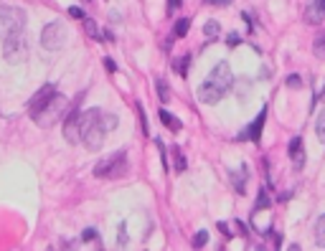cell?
<instances>
[{
  "instance_id": "obj_1",
  "label": "cell",
  "mask_w": 325,
  "mask_h": 251,
  "mask_svg": "<svg viewBox=\"0 0 325 251\" xmlns=\"http://www.w3.org/2000/svg\"><path fill=\"white\" fill-rule=\"evenodd\" d=\"M117 127V117L114 114H105L102 109H86L79 114V132H81V142L89 152L102 150L105 145L107 132H112Z\"/></svg>"
},
{
  "instance_id": "obj_2",
  "label": "cell",
  "mask_w": 325,
  "mask_h": 251,
  "mask_svg": "<svg viewBox=\"0 0 325 251\" xmlns=\"http://www.w3.org/2000/svg\"><path fill=\"white\" fill-rule=\"evenodd\" d=\"M125 173H127V152L125 150L114 152V155L105 157L102 162H97V165H94V178L117 180V178H122Z\"/></svg>"
},
{
  "instance_id": "obj_3",
  "label": "cell",
  "mask_w": 325,
  "mask_h": 251,
  "mask_svg": "<svg viewBox=\"0 0 325 251\" xmlns=\"http://www.w3.org/2000/svg\"><path fill=\"white\" fill-rule=\"evenodd\" d=\"M66 109H69V99H66L64 94H58V92H56V94L51 97L49 104L43 107L38 114H33V120L38 122V127H54V125L64 117Z\"/></svg>"
},
{
  "instance_id": "obj_4",
  "label": "cell",
  "mask_w": 325,
  "mask_h": 251,
  "mask_svg": "<svg viewBox=\"0 0 325 251\" xmlns=\"http://www.w3.org/2000/svg\"><path fill=\"white\" fill-rule=\"evenodd\" d=\"M26 10L18 5H0V33L10 36V33H23L26 28Z\"/></svg>"
},
{
  "instance_id": "obj_5",
  "label": "cell",
  "mask_w": 325,
  "mask_h": 251,
  "mask_svg": "<svg viewBox=\"0 0 325 251\" xmlns=\"http://www.w3.org/2000/svg\"><path fill=\"white\" fill-rule=\"evenodd\" d=\"M31 51V43H28L26 33H10L3 41V56L8 64H23Z\"/></svg>"
},
{
  "instance_id": "obj_6",
  "label": "cell",
  "mask_w": 325,
  "mask_h": 251,
  "mask_svg": "<svg viewBox=\"0 0 325 251\" xmlns=\"http://www.w3.org/2000/svg\"><path fill=\"white\" fill-rule=\"evenodd\" d=\"M66 41H69V28L61 21H51L49 25H43V31H41V46L46 49V51L64 49Z\"/></svg>"
},
{
  "instance_id": "obj_7",
  "label": "cell",
  "mask_w": 325,
  "mask_h": 251,
  "mask_svg": "<svg viewBox=\"0 0 325 251\" xmlns=\"http://www.w3.org/2000/svg\"><path fill=\"white\" fill-rule=\"evenodd\" d=\"M79 101H81V94L77 97L71 112L66 114V120H64V137H66L71 145L81 142V132H79V114H81V112H79Z\"/></svg>"
},
{
  "instance_id": "obj_8",
  "label": "cell",
  "mask_w": 325,
  "mask_h": 251,
  "mask_svg": "<svg viewBox=\"0 0 325 251\" xmlns=\"http://www.w3.org/2000/svg\"><path fill=\"white\" fill-rule=\"evenodd\" d=\"M206 81H211L214 86H218L221 92H226V89H231V84H234V74H231V66L226 64V61H218L214 69H211V74H209V79Z\"/></svg>"
},
{
  "instance_id": "obj_9",
  "label": "cell",
  "mask_w": 325,
  "mask_h": 251,
  "mask_svg": "<svg viewBox=\"0 0 325 251\" xmlns=\"http://www.w3.org/2000/svg\"><path fill=\"white\" fill-rule=\"evenodd\" d=\"M54 94H56V86H54V84H43L41 89L31 97V101H28V112H31V117H33V114H38L43 107H46L49 101H51V97H54Z\"/></svg>"
},
{
  "instance_id": "obj_10",
  "label": "cell",
  "mask_w": 325,
  "mask_h": 251,
  "mask_svg": "<svg viewBox=\"0 0 325 251\" xmlns=\"http://www.w3.org/2000/svg\"><path fill=\"white\" fill-rule=\"evenodd\" d=\"M305 21L310 25H320L325 21V0H313V3L305 8Z\"/></svg>"
},
{
  "instance_id": "obj_11",
  "label": "cell",
  "mask_w": 325,
  "mask_h": 251,
  "mask_svg": "<svg viewBox=\"0 0 325 251\" xmlns=\"http://www.w3.org/2000/svg\"><path fill=\"white\" fill-rule=\"evenodd\" d=\"M224 97V92L218 89V86H214L211 81H203L201 89H198V99L203 101V104H216V101Z\"/></svg>"
},
{
  "instance_id": "obj_12",
  "label": "cell",
  "mask_w": 325,
  "mask_h": 251,
  "mask_svg": "<svg viewBox=\"0 0 325 251\" xmlns=\"http://www.w3.org/2000/svg\"><path fill=\"white\" fill-rule=\"evenodd\" d=\"M264 122H267V109H262L257 114V120L252 122V127H249L246 132H242V137L244 140H252V142H259L262 140V127H264Z\"/></svg>"
},
{
  "instance_id": "obj_13",
  "label": "cell",
  "mask_w": 325,
  "mask_h": 251,
  "mask_svg": "<svg viewBox=\"0 0 325 251\" xmlns=\"http://www.w3.org/2000/svg\"><path fill=\"white\" fill-rule=\"evenodd\" d=\"M287 155L290 160L295 162V168H302V162H305V150H302V137H292L290 140V147H287Z\"/></svg>"
},
{
  "instance_id": "obj_14",
  "label": "cell",
  "mask_w": 325,
  "mask_h": 251,
  "mask_svg": "<svg viewBox=\"0 0 325 251\" xmlns=\"http://www.w3.org/2000/svg\"><path fill=\"white\" fill-rule=\"evenodd\" d=\"M246 180H249V168L242 165L239 173H231V185L236 193H246Z\"/></svg>"
},
{
  "instance_id": "obj_15",
  "label": "cell",
  "mask_w": 325,
  "mask_h": 251,
  "mask_svg": "<svg viewBox=\"0 0 325 251\" xmlns=\"http://www.w3.org/2000/svg\"><path fill=\"white\" fill-rule=\"evenodd\" d=\"M158 117H160V122L165 125V127H168L170 132H181V127H183V125H181V120H178V117H175V114H170L168 109H162V107H160Z\"/></svg>"
},
{
  "instance_id": "obj_16",
  "label": "cell",
  "mask_w": 325,
  "mask_h": 251,
  "mask_svg": "<svg viewBox=\"0 0 325 251\" xmlns=\"http://www.w3.org/2000/svg\"><path fill=\"white\" fill-rule=\"evenodd\" d=\"M315 244L320 249H325V213L318 218V224H315Z\"/></svg>"
},
{
  "instance_id": "obj_17",
  "label": "cell",
  "mask_w": 325,
  "mask_h": 251,
  "mask_svg": "<svg viewBox=\"0 0 325 251\" xmlns=\"http://www.w3.org/2000/svg\"><path fill=\"white\" fill-rule=\"evenodd\" d=\"M272 205V201H270V193L267 190H259V196H257V203H254V211H262V208H270Z\"/></svg>"
},
{
  "instance_id": "obj_18",
  "label": "cell",
  "mask_w": 325,
  "mask_h": 251,
  "mask_svg": "<svg viewBox=\"0 0 325 251\" xmlns=\"http://www.w3.org/2000/svg\"><path fill=\"white\" fill-rule=\"evenodd\" d=\"M173 160H175V170L183 173L186 170V155L181 152V147H173Z\"/></svg>"
},
{
  "instance_id": "obj_19",
  "label": "cell",
  "mask_w": 325,
  "mask_h": 251,
  "mask_svg": "<svg viewBox=\"0 0 325 251\" xmlns=\"http://www.w3.org/2000/svg\"><path fill=\"white\" fill-rule=\"evenodd\" d=\"M313 53H315L318 58H325V33H320V36L315 38V43H313Z\"/></svg>"
},
{
  "instance_id": "obj_20",
  "label": "cell",
  "mask_w": 325,
  "mask_h": 251,
  "mask_svg": "<svg viewBox=\"0 0 325 251\" xmlns=\"http://www.w3.org/2000/svg\"><path fill=\"white\" fill-rule=\"evenodd\" d=\"M218 31H221V25H218L216 21H209V23L203 25V36H206V38H216Z\"/></svg>"
},
{
  "instance_id": "obj_21",
  "label": "cell",
  "mask_w": 325,
  "mask_h": 251,
  "mask_svg": "<svg viewBox=\"0 0 325 251\" xmlns=\"http://www.w3.org/2000/svg\"><path fill=\"white\" fill-rule=\"evenodd\" d=\"M315 135H318V140L325 145V112H320L318 122H315Z\"/></svg>"
},
{
  "instance_id": "obj_22",
  "label": "cell",
  "mask_w": 325,
  "mask_h": 251,
  "mask_svg": "<svg viewBox=\"0 0 325 251\" xmlns=\"http://www.w3.org/2000/svg\"><path fill=\"white\" fill-rule=\"evenodd\" d=\"M84 31L89 33L92 38H102V33H99V28H97V23L92 21V18H84Z\"/></svg>"
},
{
  "instance_id": "obj_23",
  "label": "cell",
  "mask_w": 325,
  "mask_h": 251,
  "mask_svg": "<svg viewBox=\"0 0 325 251\" xmlns=\"http://www.w3.org/2000/svg\"><path fill=\"white\" fill-rule=\"evenodd\" d=\"M188 28H190V18H181L178 23H175V36L183 38V36L188 33Z\"/></svg>"
},
{
  "instance_id": "obj_24",
  "label": "cell",
  "mask_w": 325,
  "mask_h": 251,
  "mask_svg": "<svg viewBox=\"0 0 325 251\" xmlns=\"http://www.w3.org/2000/svg\"><path fill=\"white\" fill-rule=\"evenodd\" d=\"M155 89H158V97L162 99V101H168L170 99V89H168V84L162 81V79H158V84H155Z\"/></svg>"
},
{
  "instance_id": "obj_25",
  "label": "cell",
  "mask_w": 325,
  "mask_h": 251,
  "mask_svg": "<svg viewBox=\"0 0 325 251\" xmlns=\"http://www.w3.org/2000/svg\"><path fill=\"white\" fill-rule=\"evenodd\" d=\"M206 244H209V231H198L193 236V249H203Z\"/></svg>"
},
{
  "instance_id": "obj_26",
  "label": "cell",
  "mask_w": 325,
  "mask_h": 251,
  "mask_svg": "<svg viewBox=\"0 0 325 251\" xmlns=\"http://www.w3.org/2000/svg\"><path fill=\"white\" fill-rule=\"evenodd\" d=\"M188 66H190V56L186 53L183 58H178V64H175V71H178L181 76H186V74H188Z\"/></svg>"
},
{
  "instance_id": "obj_27",
  "label": "cell",
  "mask_w": 325,
  "mask_h": 251,
  "mask_svg": "<svg viewBox=\"0 0 325 251\" xmlns=\"http://www.w3.org/2000/svg\"><path fill=\"white\" fill-rule=\"evenodd\" d=\"M117 244L127 246V224H120V228H117Z\"/></svg>"
},
{
  "instance_id": "obj_28",
  "label": "cell",
  "mask_w": 325,
  "mask_h": 251,
  "mask_svg": "<svg viewBox=\"0 0 325 251\" xmlns=\"http://www.w3.org/2000/svg\"><path fill=\"white\" fill-rule=\"evenodd\" d=\"M287 86H290V89H300V86H302V79L298 76V74H290V76H287V81H285Z\"/></svg>"
},
{
  "instance_id": "obj_29",
  "label": "cell",
  "mask_w": 325,
  "mask_h": 251,
  "mask_svg": "<svg viewBox=\"0 0 325 251\" xmlns=\"http://www.w3.org/2000/svg\"><path fill=\"white\" fill-rule=\"evenodd\" d=\"M69 16H71V18H81V21L86 18V16H84V10H81L79 5H71V8H69Z\"/></svg>"
},
{
  "instance_id": "obj_30",
  "label": "cell",
  "mask_w": 325,
  "mask_h": 251,
  "mask_svg": "<svg viewBox=\"0 0 325 251\" xmlns=\"http://www.w3.org/2000/svg\"><path fill=\"white\" fill-rule=\"evenodd\" d=\"M94 239H97V231H94V228H84L81 241H94Z\"/></svg>"
},
{
  "instance_id": "obj_31",
  "label": "cell",
  "mask_w": 325,
  "mask_h": 251,
  "mask_svg": "<svg viewBox=\"0 0 325 251\" xmlns=\"http://www.w3.org/2000/svg\"><path fill=\"white\" fill-rule=\"evenodd\" d=\"M102 61H105V69H107L109 74H114V71H117V64L112 61V58H109V56H107V58H102Z\"/></svg>"
},
{
  "instance_id": "obj_32",
  "label": "cell",
  "mask_w": 325,
  "mask_h": 251,
  "mask_svg": "<svg viewBox=\"0 0 325 251\" xmlns=\"http://www.w3.org/2000/svg\"><path fill=\"white\" fill-rule=\"evenodd\" d=\"M226 43H229V46L234 49V46H239V36H236V33H229V38H226Z\"/></svg>"
},
{
  "instance_id": "obj_33",
  "label": "cell",
  "mask_w": 325,
  "mask_h": 251,
  "mask_svg": "<svg viewBox=\"0 0 325 251\" xmlns=\"http://www.w3.org/2000/svg\"><path fill=\"white\" fill-rule=\"evenodd\" d=\"M181 3H183V0H168V8H170V10H175Z\"/></svg>"
},
{
  "instance_id": "obj_34",
  "label": "cell",
  "mask_w": 325,
  "mask_h": 251,
  "mask_svg": "<svg viewBox=\"0 0 325 251\" xmlns=\"http://www.w3.org/2000/svg\"><path fill=\"white\" fill-rule=\"evenodd\" d=\"M287 251H302V249H300V244H290V249H287Z\"/></svg>"
},
{
  "instance_id": "obj_35",
  "label": "cell",
  "mask_w": 325,
  "mask_h": 251,
  "mask_svg": "<svg viewBox=\"0 0 325 251\" xmlns=\"http://www.w3.org/2000/svg\"><path fill=\"white\" fill-rule=\"evenodd\" d=\"M81 3H92V0H81Z\"/></svg>"
},
{
  "instance_id": "obj_36",
  "label": "cell",
  "mask_w": 325,
  "mask_h": 251,
  "mask_svg": "<svg viewBox=\"0 0 325 251\" xmlns=\"http://www.w3.org/2000/svg\"><path fill=\"white\" fill-rule=\"evenodd\" d=\"M323 99H325V92H323Z\"/></svg>"
}]
</instances>
